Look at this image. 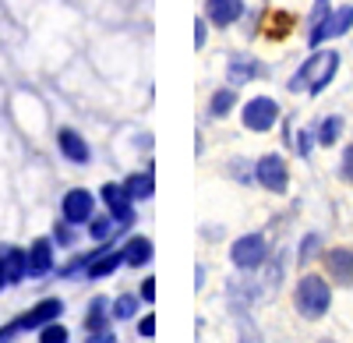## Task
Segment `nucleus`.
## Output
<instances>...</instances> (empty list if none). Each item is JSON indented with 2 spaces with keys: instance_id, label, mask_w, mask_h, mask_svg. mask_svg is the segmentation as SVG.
<instances>
[{
  "instance_id": "20",
  "label": "nucleus",
  "mask_w": 353,
  "mask_h": 343,
  "mask_svg": "<svg viewBox=\"0 0 353 343\" xmlns=\"http://www.w3.org/2000/svg\"><path fill=\"white\" fill-rule=\"evenodd\" d=\"M233 103H237V92H233V89H219L209 99V113H212V117H226V113L233 110Z\"/></svg>"
},
{
  "instance_id": "27",
  "label": "nucleus",
  "mask_w": 353,
  "mask_h": 343,
  "mask_svg": "<svg viewBox=\"0 0 353 343\" xmlns=\"http://www.w3.org/2000/svg\"><path fill=\"white\" fill-rule=\"evenodd\" d=\"M339 174H343V181H350L353 184V146L343 153V163H339Z\"/></svg>"
},
{
  "instance_id": "35",
  "label": "nucleus",
  "mask_w": 353,
  "mask_h": 343,
  "mask_svg": "<svg viewBox=\"0 0 353 343\" xmlns=\"http://www.w3.org/2000/svg\"><path fill=\"white\" fill-rule=\"evenodd\" d=\"M8 287V280H4V273H0V291H4Z\"/></svg>"
},
{
  "instance_id": "16",
  "label": "nucleus",
  "mask_w": 353,
  "mask_h": 343,
  "mask_svg": "<svg viewBox=\"0 0 353 343\" xmlns=\"http://www.w3.org/2000/svg\"><path fill=\"white\" fill-rule=\"evenodd\" d=\"M124 191L131 195V202H145V198H152V195H156V177H152V170L131 174V177L124 181Z\"/></svg>"
},
{
  "instance_id": "6",
  "label": "nucleus",
  "mask_w": 353,
  "mask_h": 343,
  "mask_svg": "<svg viewBox=\"0 0 353 343\" xmlns=\"http://www.w3.org/2000/svg\"><path fill=\"white\" fill-rule=\"evenodd\" d=\"M350 28H353V8H336V11H329L325 18H321L318 25H311L307 43L318 46V43H325V39H332V36H346Z\"/></svg>"
},
{
  "instance_id": "23",
  "label": "nucleus",
  "mask_w": 353,
  "mask_h": 343,
  "mask_svg": "<svg viewBox=\"0 0 353 343\" xmlns=\"http://www.w3.org/2000/svg\"><path fill=\"white\" fill-rule=\"evenodd\" d=\"M117 219L113 216H96L92 219V226H88V234H92L96 241H110L113 237V231H124V226H113Z\"/></svg>"
},
{
  "instance_id": "13",
  "label": "nucleus",
  "mask_w": 353,
  "mask_h": 343,
  "mask_svg": "<svg viewBox=\"0 0 353 343\" xmlns=\"http://www.w3.org/2000/svg\"><path fill=\"white\" fill-rule=\"evenodd\" d=\"M53 269V244L46 237H39L28 248V276H46Z\"/></svg>"
},
{
  "instance_id": "24",
  "label": "nucleus",
  "mask_w": 353,
  "mask_h": 343,
  "mask_svg": "<svg viewBox=\"0 0 353 343\" xmlns=\"http://www.w3.org/2000/svg\"><path fill=\"white\" fill-rule=\"evenodd\" d=\"M290 25H293L290 14H269V28H265V36H269V39H286Z\"/></svg>"
},
{
  "instance_id": "8",
  "label": "nucleus",
  "mask_w": 353,
  "mask_h": 343,
  "mask_svg": "<svg viewBox=\"0 0 353 343\" xmlns=\"http://www.w3.org/2000/svg\"><path fill=\"white\" fill-rule=\"evenodd\" d=\"M96 213V198L92 191H85V188H71L64 195V219L68 223H88Z\"/></svg>"
},
{
  "instance_id": "12",
  "label": "nucleus",
  "mask_w": 353,
  "mask_h": 343,
  "mask_svg": "<svg viewBox=\"0 0 353 343\" xmlns=\"http://www.w3.org/2000/svg\"><path fill=\"white\" fill-rule=\"evenodd\" d=\"M325 269L339 283H353V248H332L325 251Z\"/></svg>"
},
{
  "instance_id": "17",
  "label": "nucleus",
  "mask_w": 353,
  "mask_h": 343,
  "mask_svg": "<svg viewBox=\"0 0 353 343\" xmlns=\"http://www.w3.org/2000/svg\"><path fill=\"white\" fill-rule=\"evenodd\" d=\"M124 262L131 269H141V266H149L152 262V241L149 237H131L124 244Z\"/></svg>"
},
{
  "instance_id": "21",
  "label": "nucleus",
  "mask_w": 353,
  "mask_h": 343,
  "mask_svg": "<svg viewBox=\"0 0 353 343\" xmlns=\"http://www.w3.org/2000/svg\"><path fill=\"white\" fill-rule=\"evenodd\" d=\"M134 311H138V297H134V294H121V297L113 301V311H110V315L121 319V322H128V319H134Z\"/></svg>"
},
{
  "instance_id": "29",
  "label": "nucleus",
  "mask_w": 353,
  "mask_h": 343,
  "mask_svg": "<svg viewBox=\"0 0 353 343\" xmlns=\"http://www.w3.org/2000/svg\"><path fill=\"white\" fill-rule=\"evenodd\" d=\"M311 146H314V135H311V131H301V135H297V153H301V156H307V153H311Z\"/></svg>"
},
{
  "instance_id": "3",
  "label": "nucleus",
  "mask_w": 353,
  "mask_h": 343,
  "mask_svg": "<svg viewBox=\"0 0 353 343\" xmlns=\"http://www.w3.org/2000/svg\"><path fill=\"white\" fill-rule=\"evenodd\" d=\"M230 259H233V266H237V269H248L251 273V269L265 266V259H269V244H265L261 234H244V237L233 241Z\"/></svg>"
},
{
  "instance_id": "34",
  "label": "nucleus",
  "mask_w": 353,
  "mask_h": 343,
  "mask_svg": "<svg viewBox=\"0 0 353 343\" xmlns=\"http://www.w3.org/2000/svg\"><path fill=\"white\" fill-rule=\"evenodd\" d=\"M194 46H205V21L194 25Z\"/></svg>"
},
{
  "instance_id": "5",
  "label": "nucleus",
  "mask_w": 353,
  "mask_h": 343,
  "mask_svg": "<svg viewBox=\"0 0 353 343\" xmlns=\"http://www.w3.org/2000/svg\"><path fill=\"white\" fill-rule=\"evenodd\" d=\"M241 121H244L248 131H269V128H276V121H279V106H276V99H269V96H254V99H248Z\"/></svg>"
},
{
  "instance_id": "18",
  "label": "nucleus",
  "mask_w": 353,
  "mask_h": 343,
  "mask_svg": "<svg viewBox=\"0 0 353 343\" xmlns=\"http://www.w3.org/2000/svg\"><path fill=\"white\" fill-rule=\"evenodd\" d=\"M258 75H261V68H258L254 57H233L230 61V81L233 85H244V81H251Z\"/></svg>"
},
{
  "instance_id": "10",
  "label": "nucleus",
  "mask_w": 353,
  "mask_h": 343,
  "mask_svg": "<svg viewBox=\"0 0 353 343\" xmlns=\"http://www.w3.org/2000/svg\"><path fill=\"white\" fill-rule=\"evenodd\" d=\"M244 14V0H205V21L216 28H226Z\"/></svg>"
},
{
  "instance_id": "31",
  "label": "nucleus",
  "mask_w": 353,
  "mask_h": 343,
  "mask_svg": "<svg viewBox=\"0 0 353 343\" xmlns=\"http://www.w3.org/2000/svg\"><path fill=\"white\" fill-rule=\"evenodd\" d=\"M85 343H117V336H113L110 329H99V333H88Z\"/></svg>"
},
{
  "instance_id": "9",
  "label": "nucleus",
  "mask_w": 353,
  "mask_h": 343,
  "mask_svg": "<svg viewBox=\"0 0 353 343\" xmlns=\"http://www.w3.org/2000/svg\"><path fill=\"white\" fill-rule=\"evenodd\" d=\"M64 315V301L61 297H46V301H39L28 315H21L18 322H21V329H43V326H50V322H57Z\"/></svg>"
},
{
  "instance_id": "33",
  "label": "nucleus",
  "mask_w": 353,
  "mask_h": 343,
  "mask_svg": "<svg viewBox=\"0 0 353 343\" xmlns=\"http://www.w3.org/2000/svg\"><path fill=\"white\" fill-rule=\"evenodd\" d=\"M314 248H318V237L311 234V237H307V241L301 244V259H311V251H314Z\"/></svg>"
},
{
  "instance_id": "4",
  "label": "nucleus",
  "mask_w": 353,
  "mask_h": 343,
  "mask_svg": "<svg viewBox=\"0 0 353 343\" xmlns=\"http://www.w3.org/2000/svg\"><path fill=\"white\" fill-rule=\"evenodd\" d=\"M254 181H258L265 191H276V195H283V191H286V184H290L286 159H283V156H276V153L261 156V159H258V166H254Z\"/></svg>"
},
{
  "instance_id": "22",
  "label": "nucleus",
  "mask_w": 353,
  "mask_h": 343,
  "mask_svg": "<svg viewBox=\"0 0 353 343\" xmlns=\"http://www.w3.org/2000/svg\"><path fill=\"white\" fill-rule=\"evenodd\" d=\"M339 135H343V117H325V121H321V128H318V141H321V146L339 141Z\"/></svg>"
},
{
  "instance_id": "1",
  "label": "nucleus",
  "mask_w": 353,
  "mask_h": 343,
  "mask_svg": "<svg viewBox=\"0 0 353 343\" xmlns=\"http://www.w3.org/2000/svg\"><path fill=\"white\" fill-rule=\"evenodd\" d=\"M336 71H339V53L336 50H318V53H311V61H304V68L290 78V92L307 89L311 96H318L336 78Z\"/></svg>"
},
{
  "instance_id": "11",
  "label": "nucleus",
  "mask_w": 353,
  "mask_h": 343,
  "mask_svg": "<svg viewBox=\"0 0 353 343\" xmlns=\"http://www.w3.org/2000/svg\"><path fill=\"white\" fill-rule=\"evenodd\" d=\"M0 273H4L8 283H21V276H28V251L0 248Z\"/></svg>"
},
{
  "instance_id": "36",
  "label": "nucleus",
  "mask_w": 353,
  "mask_h": 343,
  "mask_svg": "<svg viewBox=\"0 0 353 343\" xmlns=\"http://www.w3.org/2000/svg\"><path fill=\"white\" fill-rule=\"evenodd\" d=\"M318 343H336V340H318Z\"/></svg>"
},
{
  "instance_id": "14",
  "label": "nucleus",
  "mask_w": 353,
  "mask_h": 343,
  "mask_svg": "<svg viewBox=\"0 0 353 343\" xmlns=\"http://www.w3.org/2000/svg\"><path fill=\"white\" fill-rule=\"evenodd\" d=\"M57 146H61V153L71 159V163H88V146H85V138L71 128H64L61 135H57Z\"/></svg>"
},
{
  "instance_id": "26",
  "label": "nucleus",
  "mask_w": 353,
  "mask_h": 343,
  "mask_svg": "<svg viewBox=\"0 0 353 343\" xmlns=\"http://www.w3.org/2000/svg\"><path fill=\"white\" fill-rule=\"evenodd\" d=\"M53 241L57 244H74V223H57V231H53Z\"/></svg>"
},
{
  "instance_id": "32",
  "label": "nucleus",
  "mask_w": 353,
  "mask_h": 343,
  "mask_svg": "<svg viewBox=\"0 0 353 343\" xmlns=\"http://www.w3.org/2000/svg\"><path fill=\"white\" fill-rule=\"evenodd\" d=\"M141 301H156V280H145L141 283Z\"/></svg>"
},
{
  "instance_id": "25",
  "label": "nucleus",
  "mask_w": 353,
  "mask_h": 343,
  "mask_svg": "<svg viewBox=\"0 0 353 343\" xmlns=\"http://www.w3.org/2000/svg\"><path fill=\"white\" fill-rule=\"evenodd\" d=\"M39 343H68V329L57 326V322H50V326L39 329Z\"/></svg>"
},
{
  "instance_id": "19",
  "label": "nucleus",
  "mask_w": 353,
  "mask_h": 343,
  "mask_svg": "<svg viewBox=\"0 0 353 343\" xmlns=\"http://www.w3.org/2000/svg\"><path fill=\"white\" fill-rule=\"evenodd\" d=\"M85 329H88V333H99V329H106V297H96L92 304H88Z\"/></svg>"
},
{
  "instance_id": "7",
  "label": "nucleus",
  "mask_w": 353,
  "mask_h": 343,
  "mask_svg": "<svg viewBox=\"0 0 353 343\" xmlns=\"http://www.w3.org/2000/svg\"><path fill=\"white\" fill-rule=\"evenodd\" d=\"M99 198L106 202V213L121 226H128L134 219V202H131V195L124 191V184H103V195Z\"/></svg>"
},
{
  "instance_id": "2",
  "label": "nucleus",
  "mask_w": 353,
  "mask_h": 343,
  "mask_svg": "<svg viewBox=\"0 0 353 343\" xmlns=\"http://www.w3.org/2000/svg\"><path fill=\"white\" fill-rule=\"evenodd\" d=\"M329 301H332V291L321 276H304L297 283V311L304 319H321L329 311Z\"/></svg>"
},
{
  "instance_id": "30",
  "label": "nucleus",
  "mask_w": 353,
  "mask_h": 343,
  "mask_svg": "<svg viewBox=\"0 0 353 343\" xmlns=\"http://www.w3.org/2000/svg\"><path fill=\"white\" fill-rule=\"evenodd\" d=\"M138 333H141L145 340H152V333H156V315H145V319L138 322Z\"/></svg>"
},
{
  "instance_id": "28",
  "label": "nucleus",
  "mask_w": 353,
  "mask_h": 343,
  "mask_svg": "<svg viewBox=\"0 0 353 343\" xmlns=\"http://www.w3.org/2000/svg\"><path fill=\"white\" fill-rule=\"evenodd\" d=\"M18 333H25V329H21V322L14 319L11 326H4V329H0V343H14V336H18Z\"/></svg>"
},
{
  "instance_id": "15",
  "label": "nucleus",
  "mask_w": 353,
  "mask_h": 343,
  "mask_svg": "<svg viewBox=\"0 0 353 343\" xmlns=\"http://www.w3.org/2000/svg\"><path fill=\"white\" fill-rule=\"evenodd\" d=\"M117 266H124V251H110V248H103L85 273H88V280H103V276L117 273Z\"/></svg>"
}]
</instances>
